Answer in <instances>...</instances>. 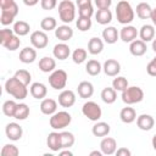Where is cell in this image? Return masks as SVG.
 I'll return each mask as SVG.
<instances>
[{"label":"cell","mask_w":156,"mask_h":156,"mask_svg":"<svg viewBox=\"0 0 156 156\" xmlns=\"http://www.w3.org/2000/svg\"><path fill=\"white\" fill-rule=\"evenodd\" d=\"M68 76L63 69H55L49 76V84L55 90H62L67 84Z\"/></svg>","instance_id":"6"},{"label":"cell","mask_w":156,"mask_h":156,"mask_svg":"<svg viewBox=\"0 0 156 156\" xmlns=\"http://www.w3.org/2000/svg\"><path fill=\"white\" fill-rule=\"evenodd\" d=\"M55 37L61 41H68L73 37V29L68 24L58 26L55 29Z\"/></svg>","instance_id":"20"},{"label":"cell","mask_w":156,"mask_h":156,"mask_svg":"<svg viewBox=\"0 0 156 156\" xmlns=\"http://www.w3.org/2000/svg\"><path fill=\"white\" fill-rule=\"evenodd\" d=\"M95 20L99 24H108L112 21V12L108 9L105 10H98V12L95 13Z\"/></svg>","instance_id":"31"},{"label":"cell","mask_w":156,"mask_h":156,"mask_svg":"<svg viewBox=\"0 0 156 156\" xmlns=\"http://www.w3.org/2000/svg\"><path fill=\"white\" fill-rule=\"evenodd\" d=\"M58 154H60L61 156H73V152H72V151H69L68 149H65V150H62V149H61V150L58 151Z\"/></svg>","instance_id":"54"},{"label":"cell","mask_w":156,"mask_h":156,"mask_svg":"<svg viewBox=\"0 0 156 156\" xmlns=\"http://www.w3.org/2000/svg\"><path fill=\"white\" fill-rule=\"evenodd\" d=\"M40 6L45 11L54 10L57 6V0H40Z\"/></svg>","instance_id":"47"},{"label":"cell","mask_w":156,"mask_h":156,"mask_svg":"<svg viewBox=\"0 0 156 156\" xmlns=\"http://www.w3.org/2000/svg\"><path fill=\"white\" fill-rule=\"evenodd\" d=\"M118 38H119V33H118V30L113 26L106 27L102 30V39L107 44H115L118 40Z\"/></svg>","instance_id":"24"},{"label":"cell","mask_w":156,"mask_h":156,"mask_svg":"<svg viewBox=\"0 0 156 156\" xmlns=\"http://www.w3.org/2000/svg\"><path fill=\"white\" fill-rule=\"evenodd\" d=\"M102 50H104V41L100 38L94 37L88 41V51L91 55H99Z\"/></svg>","instance_id":"29"},{"label":"cell","mask_w":156,"mask_h":156,"mask_svg":"<svg viewBox=\"0 0 156 156\" xmlns=\"http://www.w3.org/2000/svg\"><path fill=\"white\" fill-rule=\"evenodd\" d=\"M116 99H117V91L113 88L107 87V88L102 89V91H101V100L105 104H107V105L113 104L116 101Z\"/></svg>","instance_id":"32"},{"label":"cell","mask_w":156,"mask_h":156,"mask_svg":"<svg viewBox=\"0 0 156 156\" xmlns=\"http://www.w3.org/2000/svg\"><path fill=\"white\" fill-rule=\"evenodd\" d=\"M13 35H15L13 29H10V28H4V29H1V30H0V44L4 46Z\"/></svg>","instance_id":"45"},{"label":"cell","mask_w":156,"mask_h":156,"mask_svg":"<svg viewBox=\"0 0 156 156\" xmlns=\"http://www.w3.org/2000/svg\"><path fill=\"white\" fill-rule=\"evenodd\" d=\"M101 69H102V66H101V63L98 60H89L87 62V65H85L87 73L90 74V76H93V77L94 76H98L101 72Z\"/></svg>","instance_id":"34"},{"label":"cell","mask_w":156,"mask_h":156,"mask_svg":"<svg viewBox=\"0 0 156 156\" xmlns=\"http://www.w3.org/2000/svg\"><path fill=\"white\" fill-rule=\"evenodd\" d=\"M58 17L66 24L76 18V6L71 0H62L58 4Z\"/></svg>","instance_id":"3"},{"label":"cell","mask_w":156,"mask_h":156,"mask_svg":"<svg viewBox=\"0 0 156 156\" xmlns=\"http://www.w3.org/2000/svg\"><path fill=\"white\" fill-rule=\"evenodd\" d=\"M89 155H90V156H102L104 154H102V151H101V150H100V151H98V150H94V151H91Z\"/></svg>","instance_id":"56"},{"label":"cell","mask_w":156,"mask_h":156,"mask_svg":"<svg viewBox=\"0 0 156 156\" xmlns=\"http://www.w3.org/2000/svg\"><path fill=\"white\" fill-rule=\"evenodd\" d=\"M61 144H62V149H69L74 145L76 138L71 132H61Z\"/></svg>","instance_id":"36"},{"label":"cell","mask_w":156,"mask_h":156,"mask_svg":"<svg viewBox=\"0 0 156 156\" xmlns=\"http://www.w3.org/2000/svg\"><path fill=\"white\" fill-rule=\"evenodd\" d=\"M152 50L156 52V38H154V40H152Z\"/></svg>","instance_id":"58"},{"label":"cell","mask_w":156,"mask_h":156,"mask_svg":"<svg viewBox=\"0 0 156 156\" xmlns=\"http://www.w3.org/2000/svg\"><path fill=\"white\" fill-rule=\"evenodd\" d=\"M39 69L44 73H49V72H52L55 71L56 68V61L55 58L50 57V56H44L39 60Z\"/></svg>","instance_id":"25"},{"label":"cell","mask_w":156,"mask_h":156,"mask_svg":"<svg viewBox=\"0 0 156 156\" xmlns=\"http://www.w3.org/2000/svg\"><path fill=\"white\" fill-rule=\"evenodd\" d=\"M93 15H94V7H93V5H87V6L78 7V16L79 17L91 18Z\"/></svg>","instance_id":"46"},{"label":"cell","mask_w":156,"mask_h":156,"mask_svg":"<svg viewBox=\"0 0 156 156\" xmlns=\"http://www.w3.org/2000/svg\"><path fill=\"white\" fill-rule=\"evenodd\" d=\"M30 44L35 49H44L49 44V37L44 30H34L30 34Z\"/></svg>","instance_id":"9"},{"label":"cell","mask_w":156,"mask_h":156,"mask_svg":"<svg viewBox=\"0 0 156 156\" xmlns=\"http://www.w3.org/2000/svg\"><path fill=\"white\" fill-rule=\"evenodd\" d=\"M94 2L98 10H105V9H110L112 0H94Z\"/></svg>","instance_id":"49"},{"label":"cell","mask_w":156,"mask_h":156,"mask_svg":"<svg viewBox=\"0 0 156 156\" xmlns=\"http://www.w3.org/2000/svg\"><path fill=\"white\" fill-rule=\"evenodd\" d=\"M119 118H121V121L123 123L130 124L136 119V112H135V110L133 107H129V106L123 107L121 110V112H119Z\"/></svg>","instance_id":"26"},{"label":"cell","mask_w":156,"mask_h":156,"mask_svg":"<svg viewBox=\"0 0 156 156\" xmlns=\"http://www.w3.org/2000/svg\"><path fill=\"white\" fill-rule=\"evenodd\" d=\"M5 133H6V136H7L10 140L17 141V140H20V139L22 138V135H23V129H22V127H21L18 123L11 122V123H9V124L6 126Z\"/></svg>","instance_id":"10"},{"label":"cell","mask_w":156,"mask_h":156,"mask_svg":"<svg viewBox=\"0 0 156 156\" xmlns=\"http://www.w3.org/2000/svg\"><path fill=\"white\" fill-rule=\"evenodd\" d=\"M76 102V94L72 90H62L58 95V104L62 107H72Z\"/></svg>","instance_id":"18"},{"label":"cell","mask_w":156,"mask_h":156,"mask_svg":"<svg viewBox=\"0 0 156 156\" xmlns=\"http://www.w3.org/2000/svg\"><path fill=\"white\" fill-rule=\"evenodd\" d=\"M134 16H135V12H134L132 5L127 0H121V1L117 2L116 17H117V21L121 24L126 26V24L132 23V21L134 20Z\"/></svg>","instance_id":"2"},{"label":"cell","mask_w":156,"mask_h":156,"mask_svg":"<svg viewBox=\"0 0 156 156\" xmlns=\"http://www.w3.org/2000/svg\"><path fill=\"white\" fill-rule=\"evenodd\" d=\"M29 93L34 99L43 100L48 94V88L45 84H43L40 82H35V83H32V85L29 88Z\"/></svg>","instance_id":"17"},{"label":"cell","mask_w":156,"mask_h":156,"mask_svg":"<svg viewBox=\"0 0 156 156\" xmlns=\"http://www.w3.org/2000/svg\"><path fill=\"white\" fill-rule=\"evenodd\" d=\"M77 91H78V95L82 98V99H89L93 96L94 94V87L90 82L88 80H83L78 84L77 87Z\"/></svg>","instance_id":"22"},{"label":"cell","mask_w":156,"mask_h":156,"mask_svg":"<svg viewBox=\"0 0 156 156\" xmlns=\"http://www.w3.org/2000/svg\"><path fill=\"white\" fill-rule=\"evenodd\" d=\"M102 71L108 77H116L121 72V63L115 58H108L102 65Z\"/></svg>","instance_id":"11"},{"label":"cell","mask_w":156,"mask_h":156,"mask_svg":"<svg viewBox=\"0 0 156 156\" xmlns=\"http://www.w3.org/2000/svg\"><path fill=\"white\" fill-rule=\"evenodd\" d=\"M139 37L143 41L147 43L155 38V27L152 24H143L139 30Z\"/></svg>","instance_id":"28"},{"label":"cell","mask_w":156,"mask_h":156,"mask_svg":"<svg viewBox=\"0 0 156 156\" xmlns=\"http://www.w3.org/2000/svg\"><path fill=\"white\" fill-rule=\"evenodd\" d=\"M46 145L48 147L54 151V152H58L62 149V144H61V134L58 132H51L49 133L48 138H46Z\"/></svg>","instance_id":"14"},{"label":"cell","mask_w":156,"mask_h":156,"mask_svg":"<svg viewBox=\"0 0 156 156\" xmlns=\"http://www.w3.org/2000/svg\"><path fill=\"white\" fill-rule=\"evenodd\" d=\"M37 58V51L35 49L30 48V46H26L24 49H22L20 51V61L22 63H33Z\"/></svg>","instance_id":"23"},{"label":"cell","mask_w":156,"mask_h":156,"mask_svg":"<svg viewBox=\"0 0 156 156\" xmlns=\"http://www.w3.org/2000/svg\"><path fill=\"white\" fill-rule=\"evenodd\" d=\"M38 2H39V0H23V4H24L26 6H29V7L35 6Z\"/></svg>","instance_id":"53"},{"label":"cell","mask_w":156,"mask_h":156,"mask_svg":"<svg viewBox=\"0 0 156 156\" xmlns=\"http://www.w3.org/2000/svg\"><path fill=\"white\" fill-rule=\"evenodd\" d=\"M12 4H15V0H0V7H1V9L9 7V6H11Z\"/></svg>","instance_id":"51"},{"label":"cell","mask_w":156,"mask_h":156,"mask_svg":"<svg viewBox=\"0 0 156 156\" xmlns=\"http://www.w3.org/2000/svg\"><path fill=\"white\" fill-rule=\"evenodd\" d=\"M135 12H136V16L140 20H150L151 13H152V7L147 2H139L136 5Z\"/></svg>","instance_id":"27"},{"label":"cell","mask_w":156,"mask_h":156,"mask_svg":"<svg viewBox=\"0 0 156 156\" xmlns=\"http://www.w3.org/2000/svg\"><path fill=\"white\" fill-rule=\"evenodd\" d=\"M76 26L80 32H87L91 28V18H85V17H79L78 16Z\"/></svg>","instance_id":"42"},{"label":"cell","mask_w":156,"mask_h":156,"mask_svg":"<svg viewBox=\"0 0 156 156\" xmlns=\"http://www.w3.org/2000/svg\"><path fill=\"white\" fill-rule=\"evenodd\" d=\"M128 80L127 78L124 77H121V76H116V78L112 80V88L116 90V91H123L128 88Z\"/></svg>","instance_id":"39"},{"label":"cell","mask_w":156,"mask_h":156,"mask_svg":"<svg viewBox=\"0 0 156 156\" xmlns=\"http://www.w3.org/2000/svg\"><path fill=\"white\" fill-rule=\"evenodd\" d=\"M146 72L151 77H156V56L147 63L146 66Z\"/></svg>","instance_id":"48"},{"label":"cell","mask_w":156,"mask_h":156,"mask_svg":"<svg viewBox=\"0 0 156 156\" xmlns=\"http://www.w3.org/2000/svg\"><path fill=\"white\" fill-rule=\"evenodd\" d=\"M122 101L127 105H133V104H138L140 101H143L144 99V91L141 88L139 87H128L126 90L122 91Z\"/></svg>","instance_id":"5"},{"label":"cell","mask_w":156,"mask_h":156,"mask_svg":"<svg viewBox=\"0 0 156 156\" xmlns=\"http://www.w3.org/2000/svg\"><path fill=\"white\" fill-rule=\"evenodd\" d=\"M40 27L44 32H50V30H55L57 27V22L54 17H44L40 21Z\"/></svg>","instance_id":"37"},{"label":"cell","mask_w":156,"mask_h":156,"mask_svg":"<svg viewBox=\"0 0 156 156\" xmlns=\"http://www.w3.org/2000/svg\"><path fill=\"white\" fill-rule=\"evenodd\" d=\"M29 116V107L27 104H17V107H16V111H15V115H13V118L18 119V121H23L26 119L27 117Z\"/></svg>","instance_id":"35"},{"label":"cell","mask_w":156,"mask_h":156,"mask_svg":"<svg viewBox=\"0 0 156 156\" xmlns=\"http://www.w3.org/2000/svg\"><path fill=\"white\" fill-rule=\"evenodd\" d=\"M72 122V116L67 112V111H56L54 115H51L50 117V127L54 130H60L63 129L66 127L69 126V123Z\"/></svg>","instance_id":"4"},{"label":"cell","mask_w":156,"mask_h":156,"mask_svg":"<svg viewBox=\"0 0 156 156\" xmlns=\"http://www.w3.org/2000/svg\"><path fill=\"white\" fill-rule=\"evenodd\" d=\"M16 107H17V104L13 100H6L4 102V105H2V112L7 117H13Z\"/></svg>","instance_id":"40"},{"label":"cell","mask_w":156,"mask_h":156,"mask_svg":"<svg viewBox=\"0 0 156 156\" xmlns=\"http://www.w3.org/2000/svg\"><path fill=\"white\" fill-rule=\"evenodd\" d=\"M100 150L104 155H113L117 150V141L111 136H105L100 143Z\"/></svg>","instance_id":"15"},{"label":"cell","mask_w":156,"mask_h":156,"mask_svg":"<svg viewBox=\"0 0 156 156\" xmlns=\"http://www.w3.org/2000/svg\"><path fill=\"white\" fill-rule=\"evenodd\" d=\"M150 20L152 21V24L156 27V7L152 9V13H151V18Z\"/></svg>","instance_id":"55"},{"label":"cell","mask_w":156,"mask_h":156,"mask_svg":"<svg viewBox=\"0 0 156 156\" xmlns=\"http://www.w3.org/2000/svg\"><path fill=\"white\" fill-rule=\"evenodd\" d=\"M18 13V5L15 2L9 7L1 9V15H0V22L2 26H9L13 22L15 17Z\"/></svg>","instance_id":"8"},{"label":"cell","mask_w":156,"mask_h":156,"mask_svg":"<svg viewBox=\"0 0 156 156\" xmlns=\"http://www.w3.org/2000/svg\"><path fill=\"white\" fill-rule=\"evenodd\" d=\"M52 55H54L55 58H58V60L63 61V60L68 58V56L71 55V49L67 44H65V41H62V43H58L54 46Z\"/></svg>","instance_id":"16"},{"label":"cell","mask_w":156,"mask_h":156,"mask_svg":"<svg viewBox=\"0 0 156 156\" xmlns=\"http://www.w3.org/2000/svg\"><path fill=\"white\" fill-rule=\"evenodd\" d=\"M5 91L17 100H23L28 95L27 85L20 82L15 76L12 78H9L5 82Z\"/></svg>","instance_id":"1"},{"label":"cell","mask_w":156,"mask_h":156,"mask_svg":"<svg viewBox=\"0 0 156 156\" xmlns=\"http://www.w3.org/2000/svg\"><path fill=\"white\" fill-rule=\"evenodd\" d=\"M15 77H16L20 82H22L23 84H26L27 87H28V84H29L30 80H32V76H30V73H29L27 69H18V71H16Z\"/></svg>","instance_id":"43"},{"label":"cell","mask_w":156,"mask_h":156,"mask_svg":"<svg viewBox=\"0 0 156 156\" xmlns=\"http://www.w3.org/2000/svg\"><path fill=\"white\" fill-rule=\"evenodd\" d=\"M40 111H41V113H44L46 116L54 115L57 111V102H56V100L50 99V98L43 99L41 102H40Z\"/></svg>","instance_id":"19"},{"label":"cell","mask_w":156,"mask_h":156,"mask_svg":"<svg viewBox=\"0 0 156 156\" xmlns=\"http://www.w3.org/2000/svg\"><path fill=\"white\" fill-rule=\"evenodd\" d=\"M82 113L88 119H90L93 122H98L101 118L102 111H101V107L99 106V104H96L95 101H87L82 107Z\"/></svg>","instance_id":"7"},{"label":"cell","mask_w":156,"mask_h":156,"mask_svg":"<svg viewBox=\"0 0 156 156\" xmlns=\"http://www.w3.org/2000/svg\"><path fill=\"white\" fill-rule=\"evenodd\" d=\"M20 45H21V39H20L18 35L15 34V35L4 45V48L7 49L9 51H15V50H17V49L20 48Z\"/></svg>","instance_id":"44"},{"label":"cell","mask_w":156,"mask_h":156,"mask_svg":"<svg viewBox=\"0 0 156 156\" xmlns=\"http://www.w3.org/2000/svg\"><path fill=\"white\" fill-rule=\"evenodd\" d=\"M151 144H152V147H154V150L156 151V134L152 136V139H151Z\"/></svg>","instance_id":"57"},{"label":"cell","mask_w":156,"mask_h":156,"mask_svg":"<svg viewBox=\"0 0 156 156\" xmlns=\"http://www.w3.org/2000/svg\"><path fill=\"white\" fill-rule=\"evenodd\" d=\"M146 50H147L146 43L143 41L141 39H135V40H133V41L130 43V45H129V51H130V54H132L133 56H136V57L145 55Z\"/></svg>","instance_id":"21"},{"label":"cell","mask_w":156,"mask_h":156,"mask_svg":"<svg viewBox=\"0 0 156 156\" xmlns=\"http://www.w3.org/2000/svg\"><path fill=\"white\" fill-rule=\"evenodd\" d=\"M76 4H77L78 7L87 6V5H93L91 4V0H76Z\"/></svg>","instance_id":"52"},{"label":"cell","mask_w":156,"mask_h":156,"mask_svg":"<svg viewBox=\"0 0 156 156\" xmlns=\"http://www.w3.org/2000/svg\"><path fill=\"white\" fill-rule=\"evenodd\" d=\"M0 154H1V156H17L20 154V150L13 144H6L2 146Z\"/></svg>","instance_id":"41"},{"label":"cell","mask_w":156,"mask_h":156,"mask_svg":"<svg viewBox=\"0 0 156 156\" xmlns=\"http://www.w3.org/2000/svg\"><path fill=\"white\" fill-rule=\"evenodd\" d=\"M12 29H13V32H15L16 35H18V37H24V35H27V34L29 33L30 26H29L26 21H17V22H15Z\"/></svg>","instance_id":"33"},{"label":"cell","mask_w":156,"mask_h":156,"mask_svg":"<svg viewBox=\"0 0 156 156\" xmlns=\"http://www.w3.org/2000/svg\"><path fill=\"white\" fill-rule=\"evenodd\" d=\"M110 130H111L110 124L106 122H96L91 128V133L95 136H106L108 135Z\"/></svg>","instance_id":"30"},{"label":"cell","mask_w":156,"mask_h":156,"mask_svg":"<svg viewBox=\"0 0 156 156\" xmlns=\"http://www.w3.org/2000/svg\"><path fill=\"white\" fill-rule=\"evenodd\" d=\"M87 56H88V52L85 49H82V48H77L73 52H72V60L74 63L77 65H80L83 63L85 60H87Z\"/></svg>","instance_id":"38"},{"label":"cell","mask_w":156,"mask_h":156,"mask_svg":"<svg viewBox=\"0 0 156 156\" xmlns=\"http://www.w3.org/2000/svg\"><path fill=\"white\" fill-rule=\"evenodd\" d=\"M115 154H116L117 156H130V155H132L130 150H128L127 147H119V149L116 150Z\"/></svg>","instance_id":"50"},{"label":"cell","mask_w":156,"mask_h":156,"mask_svg":"<svg viewBox=\"0 0 156 156\" xmlns=\"http://www.w3.org/2000/svg\"><path fill=\"white\" fill-rule=\"evenodd\" d=\"M136 126L140 130H144V132H147V130H151L155 126V119L151 115H146V113H143L140 116L136 117Z\"/></svg>","instance_id":"13"},{"label":"cell","mask_w":156,"mask_h":156,"mask_svg":"<svg viewBox=\"0 0 156 156\" xmlns=\"http://www.w3.org/2000/svg\"><path fill=\"white\" fill-rule=\"evenodd\" d=\"M138 35H139L138 29L134 26H130V24H126L119 32V38L124 43H132L133 40L136 39Z\"/></svg>","instance_id":"12"}]
</instances>
